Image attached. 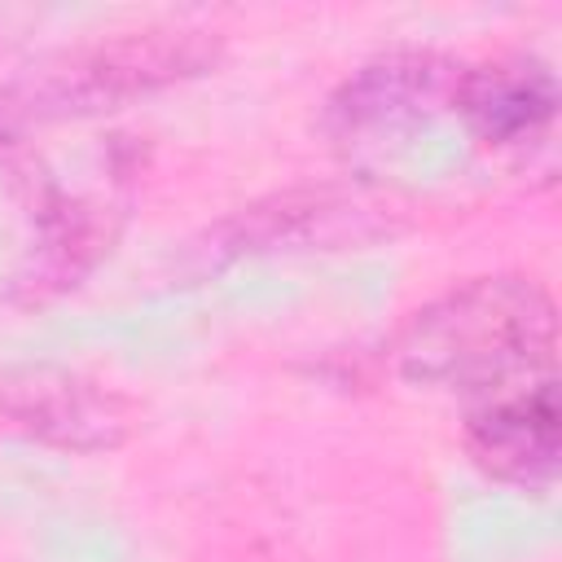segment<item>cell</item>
<instances>
[{"mask_svg": "<svg viewBox=\"0 0 562 562\" xmlns=\"http://www.w3.org/2000/svg\"><path fill=\"white\" fill-rule=\"evenodd\" d=\"M558 312L531 277H474L408 316L395 364L422 386L496 391L514 378H549Z\"/></svg>", "mask_w": 562, "mask_h": 562, "instance_id": "6da1fadb", "label": "cell"}, {"mask_svg": "<svg viewBox=\"0 0 562 562\" xmlns=\"http://www.w3.org/2000/svg\"><path fill=\"white\" fill-rule=\"evenodd\" d=\"M461 70L443 53L391 48L356 66L325 105V132L351 162L400 154L443 110H457Z\"/></svg>", "mask_w": 562, "mask_h": 562, "instance_id": "7a4b0ae2", "label": "cell"}, {"mask_svg": "<svg viewBox=\"0 0 562 562\" xmlns=\"http://www.w3.org/2000/svg\"><path fill=\"white\" fill-rule=\"evenodd\" d=\"M220 53V40L211 31H184V26H154V31H132L119 40H101L57 70H48L35 88L31 101L48 114H88V110H110L123 105L140 92H154L162 83L189 79L206 70Z\"/></svg>", "mask_w": 562, "mask_h": 562, "instance_id": "3957f363", "label": "cell"}, {"mask_svg": "<svg viewBox=\"0 0 562 562\" xmlns=\"http://www.w3.org/2000/svg\"><path fill=\"white\" fill-rule=\"evenodd\" d=\"M0 413L18 430L66 452H105L132 430V408L119 391L61 364H26L4 373Z\"/></svg>", "mask_w": 562, "mask_h": 562, "instance_id": "277c9868", "label": "cell"}, {"mask_svg": "<svg viewBox=\"0 0 562 562\" xmlns=\"http://www.w3.org/2000/svg\"><path fill=\"white\" fill-rule=\"evenodd\" d=\"M465 452L474 465L501 483L544 487L562 457V408L558 382L540 378L531 386L505 391L465 417Z\"/></svg>", "mask_w": 562, "mask_h": 562, "instance_id": "5b68a950", "label": "cell"}, {"mask_svg": "<svg viewBox=\"0 0 562 562\" xmlns=\"http://www.w3.org/2000/svg\"><path fill=\"white\" fill-rule=\"evenodd\" d=\"M461 119L496 145H522L553 123L558 79L536 57H501L461 70L457 83Z\"/></svg>", "mask_w": 562, "mask_h": 562, "instance_id": "8992f818", "label": "cell"}, {"mask_svg": "<svg viewBox=\"0 0 562 562\" xmlns=\"http://www.w3.org/2000/svg\"><path fill=\"white\" fill-rule=\"evenodd\" d=\"M382 206L356 193H285L277 202L250 206L220 228L228 250H277V246H342L382 228Z\"/></svg>", "mask_w": 562, "mask_h": 562, "instance_id": "52a82bcc", "label": "cell"}, {"mask_svg": "<svg viewBox=\"0 0 562 562\" xmlns=\"http://www.w3.org/2000/svg\"><path fill=\"white\" fill-rule=\"evenodd\" d=\"M119 233V211L97 198H48L40 211V233L35 246L18 272V294L26 303H40L48 294H61L75 285L114 241Z\"/></svg>", "mask_w": 562, "mask_h": 562, "instance_id": "ba28073f", "label": "cell"}]
</instances>
